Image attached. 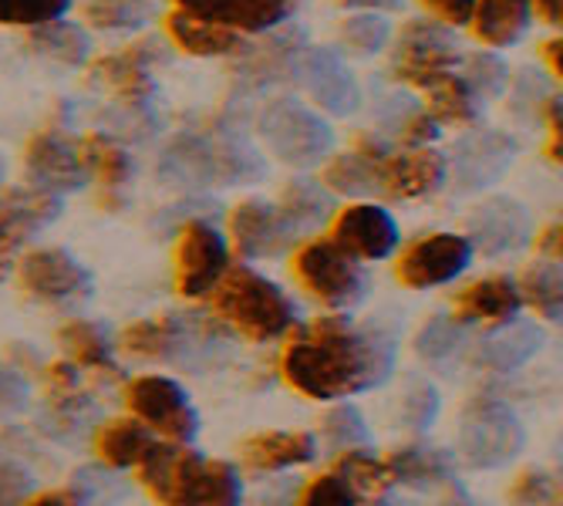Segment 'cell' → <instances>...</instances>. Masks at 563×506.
<instances>
[{
  "instance_id": "obj_3",
  "label": "cell",
  "mask_w": 563,
  "mask_h": 506,
  "mask_svg": "<svg viewBox=\"0 0 563 506\" xmlns=\"http://www.w3.org/2000/svg\"><path fill=\"white\" fill-rule=\"evenodd\" d=\"M210 300L217 318L253 344L277 341L294 328L290 297L271 277L250 267H230L210 290Z\"/></svg>"
},
{
  "instance_id": "obj_31",
  "label": "cell",
  "mask_w": 563,
  "mask_h": 506,
  "mask_svg": "<svg viewBox=\"0 0 563 506\" xmlns=\"http://www.w3.org/2000/svg\"><path fill=\"white\" fill-rule=\"evenodd\" d=\"M78 160L85 166V176H91L101 186H125L132 179L129 152L109 135L91 132V135L78 139Z\"/></svg>"
},
{
  "instance_id": "obj_52",
  "label": "cell",
  "mask_w": 563,
  "mask_h": 506,
  "mask_svg": "<svg viewBox=\"0 0 563 506\" xmlns=\"http://www.w3.org/2000/svg\"><path fill=\"white\" fill-rule=\"evenodd\" d=\"M24 506H81V496L71 490H47V493H37L34 499H27Z\"/></svg>"
},
{
  "instance_id": "obj_44",
  "label": "cell",
  "mask_w": 563,
  "mask_h": 506,
  "mask_svg": "<svg viewBox=\"0 0 563 506\" xmlns=\"http://www.w3.org/2000/svg\"><path fill=\"white\" fill-rule=\"evenodd\" d=\"M324 436L331 446H341V449H357L365 442V422L357 416L351 405H338L334 413L324 416Z\"/></svg>"
},
{
  "instance_id": "obj_26",
  "label": "cell",
  "mask_w": 563,
  "mask_h": 506,
  "mask_svg": "<svg viewBox=\"0 0 563 506\" xmlns=\"http://www.w3.org/2000/svg\"><path fill=\"white\" fill-rule=\"evenodd\" d=\"M189 331L183 328L179 318H145V321H132L122 334H119V348L132 359H145V362H166L173 354H179V348L186 344Z\"/></svg>"
},
{
  "instance_id": "obj_36",
  "label": "cell",
  "mask_w": 563,
  "mask_h": 506,
  "mask_svg": "<svg viewBox=\"0 0 563 506\" xmlns=\"http://www.w3.org/2000/svg\"><path fill=\"white\" fill-rule=\"evenodd\" d=\"M334 473L357 496H365V493H385L391 486V476H388L385 463L375 460V455H368L362 446H357V449H341V455L334 460Z\"/></svg>"
},
{
  "instance_id": "obj_2",
  "label": "cell",
  "mask_w": 563,
  "mask_h": 506,
  "mask_svg": "<svg viewBox=\"0 0 563 506\" xmlns=\"http://www.w3.org/2000/svg\"><path fill=\"white\" fill-rule=\"evenodd\" d=\"M139 483L163 506H240L243 483L223 460H202L186 442H152L142 455Z\"/></svg>"
},
{
  "instance_id": "obj_40",
  "label": "cell",
  "mask_w": 563,
  "mask_h": 506,
  "mask_svg": "<svg viewBox=\"0 0 563 506\" xmlns=\"http://www.w3.org/2000/svg\"><path fill=\"white\" fill-rule=\"evenodd\" d=\"M44 395L51 402V409L62 413V416H71L85 405V392H81V382H78V369L71 362H55L44 369Z\"/></svg>"
},
{
  "instance_id": "obj_8",
  "label": "cell",
  "mask_w": 563,
  "mask_h": 506,
  "mask_svg": "<svg viewBox=\"0 0 563 506\" xmlns=\"http://www.w3.org/2000/svg\"><path fill=\"white\" fill-rule=\"evenodd\" d=\"M459 439H463V452L470 466L489 470V466H503L506 460H514L517 449L523 446V429L503 402L483 395L466 405Z\"/></svg>"
},
{
  "instance_id": "obj_9",
  "label": "cell",
  "mask_w": 563,
  "mask_h": 506,
  "mask_svg": "<svg viewBox=\"0 0 563 506\" xmlns=\"http://www.w3.org/2000/svg\"><path fill=\"white\" fill-rule=\"evenodd\" d=\"M463 55H459L455 37L439 21H408L395 41L391 55V75L401 85L422 88L442 72L459 68Z\"/></svg>"
},
{
  "instance_id": "obj_37",
  "label": "cell",
  "mask_w": 563,
  "mask_h": 506,
  "mask_svg": "<svg viewBox=\"0 0 563 506\" xmlns=\"http://www.w3.org/2000/svg\"><path fill=\"white\" fill-rule=\"evenodd\" d=\"M148 18V0H88L85 4V21L95 31H142Z\"/></svg>"
},
{
  "instance_id": "obj_51",
  "label": "cell",
  "mask_w": 563,
  "mask_h": 506,
  "mask_svg": "<svg viewBox=\"0 0 563 506\" xmlns=\"http://www.w3.org/2000/svg\"><path fill=\"white\" fill-rule=\"evenodd\" d=\"M560 240H563L560 223L543 227V233H540V240H537V253H540L543 261H560Z\"/></svg>"
},
{
  "instance_id": "obj_50",
  "label": "cell",
  "mask_w": 563,
  "mask_h": 506,
  "mask_svg": "<svg viewBox=\"0 0 563 506\" xmlns=\"http://www.w3.org/2000/svg\"><path fill=\"white\" fill-rule=\"evenodd\" d=\"M27 490V476L18 473L14 466H0V506H14Z\"/></svg>"
},
{
  "instance_id": "obj_57",
  "label": "cell",
  "mask_w": 563,
  "mask_h": 506,
  "mask_svg": "<svg viewBox=\"0 0 563 506\" xmlns=\"http://www.w3.org/2000/svg\"><path fill=\"white\" fill-rule=\"evenodd\" d=\"M0 173H4V163H0Z\"/></svg>"
},
{
  "instance_id": "obj_14",
  "label": "cell",
  "mask_w": 563,
  "mask_h": 506,
  "mask_svg": "<svg viewBox=\"0 0 563 506\" xmlns=\"http://www.w3.org/2000/svg\"><path fill=\"white\" fill-rule=\"evenodd\" d=\"M227 230H230V246L240 257H253V261L277 257V253H284L297 240V230L277 210V202H264V199L236 202L227 217Z\"/></svg>"
},
{
  "instance_id": "obj_24",
  "label": "cell",
  "mask_w": 563,
  "mask_h": 506,
  "mask_svg": "<svg viewBox=\"0 0 563 506\" xmlns=\"http://www.w3.org/2000/svg\"><path fill=\"white\" fill-rule=\"evenodd\" d=\"M166 34L179 51H186V55H192V58H230L233 51H240V44H243L240 31L183 14V11H173L166 18Z\"/></svg>"
},
{
  "instance_id": "obj_11",
  "label": "cell",
  "mask_w": 563,
  "mask_h": 506,
  "mask_svg": "<svg viewBox=\"0 0 563 506\" xmlns=\"http://www.w3.org/2000/svg\"><path fill=\"white\" fill-rule=\"evenodd\" d=\"M294 78L303 85V91L311 95L328 116H354L362 106V88H357L354 72L338 51L318 44V47H300L294 58Z\"/></svg>"
},
{
  "instance_id": "obj_20",
  "label": "cell",
  "mask_w": 563,
  "mask_h": 506,
  "mask_svg": "<svg viewBox=\"0 0 563 506\" xmlns=\"http://www.w3.org/2000/svg\"><path fill=\"white\" fill-rule=\"evenodd\" d=\"M520 290L517 280L506 274H489L473 280L452 297V318L463 324H506L520 315Z\"/></svg>"
},
{
  "instance_id": "obj_13",
  "label": "cell",
  "mask_w": 563,
  "mask_h": 506,
  "mask_svg": "<svg viewBox=\"0 0 563 506\" xmlns=\"http://www.w3.org/2000/svg\"><path fill=\"white\" fill-rule=\"evenodd\" d=\"M351 261H385L398 246V223L385 207L375 202H351L331 220V237Z\"/></svg>"
},
{
  "instance_id": "obj_21",
  "label": "cell",
  "mask_w": 563,
  "mask_h": 506,
  "mask_svg": "<svg viewBox=\"0 0 563 506\" xmlns=\"http://www.w3.org/2000/svg\"><path fill=\"white\" fill-rule=\"evenodd\" d=\"M470 230H473V237H470L473 250L479 246L483 253L493 257V253H509V250H520L527 243L530 217L517 199L489 196L486 202H479V207L473 210Z\"/></svg>"
},
{
  "instance_id": "obj_35",
  "label": "cell",
  "mask_w": 563,
  "mask_h": 506,
  "mask_svg": "<svg viewBox=\"0 0 563 506\" xmlns=\"http://www.w3.org/2000/svg\"><path fill=\"white\" fill-rule=\"evenodd\" d=\"M520 300L530 304V308L547 318V321H560L563 311V280H560V261H540L530 264L520 280H517Z\"/></svg>"
},
{
  "instance_id": "obj_15",
  "label": "cell",
  "mask_w": 563,
  "mask_h": 506,
  "mask_svg": "<svg viewBox=\"0 0 563 506\" xmlns=\"http://www.w3.org/2000/svg\"><path fill=\"white\" fill-rule=\"evenodd\" d=\"M24 166L34 186L62 193L85 186V166L78 160V139L62 129H41L24 148Z\"/></svg>"
},
{
  "instance_id": "obj_23",
  "label": "cell",
  "mask_w": 563,
  "mask_h": 506,
  "mask_svg": "<svg viewBox=\"0 0 563 506\" xmlns=\"http://www.w3.org/2000/svg\"><path fill=\"white\" fill-rule=\"evenodd\" d=\"M318 455V442L307 432H284V429H271V432H257L240 442V460L246 470L253 473H280V470H294L311 463Z\"/></svg>"
},
{
  "instance_id": "obj_7",
  "label": "cell",
  "mask_w": 563,
  "mask_h": 506,
  "mask_svg": "<svg viewBox=\"0 0 563 506\" xmlns=\"http://www.w3.org/2000/svg\"><path fill=\"white\" fill-rule=\"evenodd\" d=\"M173 261H176V290L183 297L189 300L210 297V290L230 271V243L213 223L189 220L176 237Z\"/></svg>"
},
{
  "instance_id": "obj_29",
  "label": "cell",
  "mask_w": 563,
  "mask_h": 506,
  "mask_svg": "<svg viewBox=\"0 0 563 506\" xmlns=\"http://www.w3.org/2000/svg\"><path fill=\"white\" fill-rule=\"evenodd\" d=\"M156 442L139 419H112L95 432V455L112 470L139 466L148 446Z\"/></svg>"
},
{
  "instance_id": "obj_38",
  "label": "cell",
  "mask_w": 563,
  "mask_h": 506,
  "mask_svg": "<svg viewBox=\"0 0 563 506\" xmlns=\"http://www.w3.org/2000/svg\"><path fill=\"white\" fill-rule=\"evenodd\" d=\"M341 41L354 51V55H362V58H372V55H382L385 44L391 41V28L385 18L372 14V11H357L351 18L341 21L338 28Z\"/></svg>"
},
{
  "instance_id": "obj_25",
  "label": "cell",
  "mask_w": 563,
  "mask_h": 506,
  "mask_svg": "<svg viewBox=\"0 0 563 506\" xmlns=\"http://www.w3.org/2000/svg\"><path fill=\"white\" fill-rule=\"evenodd\" d=\"M429 101V116L439 125H473L483 116V98L470 88V81L452 72L435 75L432 81H426L419 88Z\"/></svg>"
},
{
  "instance_id": "obj_47",
  "label": "cell",
  "mask_w": 563,
  "mask_h": 506,
  "mask_svg": "<svg viewBox=\"0 0 563 506\" xmlns=\"http://www.w3.org/2000/svg\"><path fill=\"white\" fill-rule=\"evenodd\" d=\"M422 8L439 21V24H452V28H463L473 18L476 0H422Z\"/></svg>"
},
{
  "instance_id": "obj_19",
  "label": "cell",
  "mask_w": 563,
  "mask_h": 506,
  "mask_svg": "<svg viewBox=\"0 0 563 506\" xmlns=\"http://www.w3.org/2000/svg\"><path fill=\"white\" fill-rule=\"evenodd\" d=\"M517 156V145L503 132H473L452 148V173L463 189H486Z\"/></svg>"
},
{
  "instance_id": "obj_34",
  "label": "cell",
  "mask_w": 563,
  "mask_h": 506,
  "mask_svg": "<svg viewBox=\"0 0 563 506\" xmlns=\"http://www.w3.org/2000/svg\"><path fill=\"white\" fill-rule=\"evenodd\" d=\"M58 341L75 369L88 372H112V344L98 324L91 321H68L58 331Z\"/></svg>"
},
{
  "instance_id": "obj_55",
  "label": "cell",
  "mask_w": 563,
  "mask_h": 506,
  "mask_svg": "<svg viewBox=\"0 0 563 506\" xmlns=\"http://www.w3.org/2000/svg\"><path fill=\"white\" fill-rule=\"evenodd\" d=\"M338 4H344V8H357V11H368V8H388V11H395V8H401L405 0H338Z\"/></svg>"
},
{
  "instance_id": "obj_43",
  "label": "cell",
  "mask_w": 563,
  "mask_h": 506,
  "mask_svg": "<svg viewBox=\"0 0 563 506\" xmlns=\"http://www.w3.org/2000/svg\"><path fill=\"white\" fill-rule=\"evenodd\" d=\"M297 506H357V493L331 470V473H321L307 483Z\"/></svg>"
},
{
  "instance_id": "obj_30",
  "label": "cell",
  "mask_w": 563,
  "mask_h": 506,
  "mask_svg": "<svg viewBox=\"0 0 563 506\" xmlns=\"http://www.w3.org/2000/svg\"><path fill=\"white\" fill-rule=\"evenodd\" d=\"M382 463H385L391 483L398 480V483H412V486H429V483H442L452 476L449 455H442L439 449H429V446L391 449Z\"/></svg>"
},
{
  "instance_id": "obj_4",
  "label": "cell",
  "mask_w": 563,
  "mask_h": 506,
  "mask_svg": "<svg viewBox=\"0 0 563 506\" xmlns=\"http://www.w3.org/2000/svg\"><path fill=\"white\" fill-rule=\"evenodd\" d=\"M257 135L284 166H294V169L318 166L334 142L331 125L290 98H280L264 109V116L257 119Z\"/></svg>"
},
{
  "instance_id": "obj_27",
  "label": "cell",
  "mask_w": 563,
  "mask_h": 506,
  "mask_svg": "<svg viewBox=\"0 0 563 506\" xmlns=\"http://www.w3.org/2000/svg\"><path fill=\"white\" fill-rule=\"evenodd\" d=\"M543 344V334L540 328L533 324H520L517 318L514 321H506V324H496V331L489 338L479 341L476 348V362L483 369H493V372H509V369H517L523 365L530 354Z\"/></svg>"
},
{
  "instance_id": "obj_49",
  "label": "cell",
  "mask_w": 563,
  "mask_h": 506,
  "mask_svg": "<svg viewBox=\"0 0 563 506\" xmlns=\"http://www.w3.org/2000/svg\"><path fill=\"white\" fill-rule=\"evenodd\" d=\"M27 402V385L18 372L0 369V413H14Z\"/></svg>"
},
{
  "instance_id": "obj_10",
  "label": "cell",
  "mask_w": 563,
  "mask_h": 506,
  "mask_svg": "<svg viewBox=\"0 0 563 506\" xmlns=\"http://www.w3.org/2000/svg\"><path fill=\"white\" fill-rule=\"evenodd\" d=\"M473 261L470 237L459 233H429L401 250L395 261V277L408 290H432L455 280Z\"/></svg>"
},
{
  "instance_id": "obj_54",
  "label": "cell",
  "mask_w": 563,
  "mask_h": 506,
  "mask_svg": "<svg viewBox=\"0 0 563 506\" xmlns=\"http://www.w3.org/2000/svg\"><path fill=\"white\" fill-rule=\"evenodd\" d=\"M530 4L537 8L540 21L550 24V28H560L563 24V0H530Z\"/></svg>"
},
{
  "instance_id": "obj_33",
  "label": "cell",
  "mask_w": 563,
  "mask_h": 506,
  "mask_svg": "<svg viewBox=\"0 0 563 506\" xmlns=\"http://www.w3.org/2000/svg\"><path fill=\"white\" fill-rule=\"evenodd\" d=\"M277 210L300 233V230H311V227L324 223L334 213V199L324 186H318L311 179H294L284 186V193L277 199Z\"/></svg>"
},
{
  "instance_id": "obj_16",
  "label": "cell",
  "mask_w": 563,
  "mask_h": 506,
  "mask_svg": "<svg viewBox=\"0 0 563 506\" xmlns=\"http://www.w3.org/2000/svg\"><path fill=\"white\" fill-rule=\"evenodd\" d=\"M449 160L432 145L388 152L378 163V193L391 199H422L445 183Z\"/></svg>"
},
{
  "instance_id": "obj_6",
  "label": "cell",
  "mask_w": 563,
  "mask_h": 506,
  "mask_svg": "<svg viewBox=\"0 0 563 506\" xmlns=\"http://www.w3.org/2000/svg\"><path fill=\"white\" fill-rule=\"evenodd\" d=\"M125 402L132 416L148 429L159 432L169 442H192L199 432V416L192 409L189 395L179 382L166 375H139L125 388Z\"/></svg>"
},
{
  "instance_id": "obj_22",
  "label": "cell",
  "mask_w": 563,
  "mask_h": 506,
  "mask_svg": "<svg viewBox=\"0 0 563 506\" xmlns=\"http://www.w3.org/2000/svg\"><path fill=\"white\" fill-rule=\"evenodd\" d=\"M388 142L375 135H357L351 152H341L324 166V186L341 196H375L378 193V163L388 156Z\"/></svg>"
},
{
  "instance_id": "obj_39",
  "label": "cell",
  "mask_w": 563,
  "mask_h": 506,
  "mask_svg": "<svg viewBox=\"0 0 563 506\" xmlns=\"http://www.w3.org/2000/svg\"><path fill=\"white\" fill-rule=\"evenodd\" d=\"M463 344H466V324L459 321V318H442V315L432 318L419 331V338H416V351L422 354L426 362H432V365L449 362Z\"/></svg>"
},
{
  "instance_id": "obj_5",
  "label": "cell",
  "mask_w": 563,
  "mask_h": 506,
  "mask_svg": "<svg viewBox=\"0 0 563 506\" xmlns=\"http://www.w3.org/2000/svg\"><path fill=\"white\" fill-rule=\"evenodd\" d=\"M290 271L297 284L331 311H344L365 297V277L357 271V261H351L331 240L300 243L294 250Z\"/></svg>"
},
{
  "instance_id": "obj_42",
  "label": "cell",
  "mask_w": 563,
  "mask_h": 506,
  "mask_svg": "<svg viewBox=\"0 0 563 506\" xmlns=\"http://www.w3.org/2000/svg\"><path fill=\"white\" fill-rule=\"evenodd\" d=\"M459 65H463V78L479 98H496L509 88V68L496 55H470Z\"/></svg>"
},
{
  "instance_id": "obj_48",
  "label": "cell",
  "mask_w": 563,
  "mask_h": 506,
  "mask_svg": "<svg viewBox=\"0 0 563 506\" xmlns=\"http://www.w3.org/2000/svg\"><path fill=\"white\" fill-rule=\"evenodd\" d=\"M543 116H547V156L553 166H560V148H563V112H560V95L543 98Z\"/></svg>"
},
{
  "instance_id": "obj_53",
  "label": "cell",
  "mask_w": 563,
  "mask_h": 506,
  "mask_svg": "<svg viewBox=\"0 0 563 506\" xmlns=\"http://www.w3.org/2000/svg\"><path fill=\"white\" fill-rule=\"evenodd\" d=\"M540 55H543V65L550 68V75L560 81V75H563V65H560V55H563V41H560V37H550V41H543Z\"/></svg>"
},
{
  "instance_id": "obj_32",
  "label": "cell",
  "mask_w": 563,
  "mask_h": 506,
  "mask_svg": "<svg viewBox=\"0 0 563 506\" xmlns=\"http://www.w3.org/2000/svg\"><path fill=\"white\" fill-rule=\"evenodd\" d=\"M27 44H31V51H37V55L51 58L55 65H65V68H78L88 62V34L62 18L31 28Z\"/></svg>"
},
{
  "instance_id": "obj_12",
  "label": "cell",
  "mask_w": 563,
  "mask_h": 506,
  "mask_svg": "<svg viewBox=\"0 0 563 506\" xmlns=\"http://www.w3.org/2000/svg\"><path fill=\"white\" fill-rule=\"evenodd\" d=\"M18 284L34 300L65 304V300H78L91 290V274L71 257V253H65L58 246H41L21 257Z\"/></svg>"
},
{
  "instance_id": "obj_56",
  "label": "cell",
  "mask_w": 563,
  "mask_h": 506,
  "mask_svg": "<svg viewBox=\"0 0 563 506\" xmlns=\"http://www.w3.org/2000/svg\"><path fill=\"white\" fill-rule=\"evenodd\" d=\"M439 506H479V503H476V499H470L466 493L452 490V493H449V496H445V499H442Z\"/></svg>"
},
{
  "instance_id": "obj_45",
  "label": "cell",
  "mask_w": 563,
  "mask_h": 506,
  "mask_svg": "<svg viewBox=\"0 0 563 506\" xmlns=\"http://www.w3.org/2000/svg\"><path fill=\"white\" fill-rule=\"evenodd\" d=\"M435 135H439V122L429 116V109H419V106H408L405 116L398 119V129H395L398 145H405V148L429 145Z\"/></svg>"
},
{
  "instance_id": "obj_17",
  "label": "cell",
  "mask_w": 563,
  "mask_h": 506,
  "mask_svg": "<svg viewBox=\"0 0 563 506\" xmlns=\"http://www.w3.org/2000/svg\"><path fill=\"white\" fill-rule=\"evenodd\" d=\"M176 11L233 28L240 34H264L280 28L300 0H173Z\"/></svg>"
},
{
  "instance_id": "obj_46",
  "label": "cell",
  "mask_w": 563,
  "mask_h": 506,
  "mask_svg": "<svg viewBox=\"0 0 563 506\" xmlns=\"http://www.w3.org/2000/svg\"><path fill=\"white\" fill-rule=\"evenodd\" d=\"M556 483L540 470H527L514 486V506H556Z\"/></svg>"
},
{
  "instance_id": "obj_1",
  "label": "cell",
  "mask_w": 563,
  "mask_h": 506,
  "mask_svg": "<svg viewBox=\"0 0 563 506\" xmlns=\"http://www.w3.org/2000/svg\"><path fill=\"white\" fill-rule=\"evenodd\" d=\"M391 365L395 344L388 331L351 324L341 315L297 328L280 354L284 382L314 402H338L368 392L391 375Z\"/></svg>"
},
{
  "instance_id": "obj_18",
  "label": "cell",
  "mask_w": 563,
  "mask_h": 506,
  "mask_svg": "<svg viewBox=\"0 0 563 506\" xmlns=\"http://www.w3.org/2000/svg\"><path fill=\"white\" fill-rule=\"evenodd\" d=\"M152 58H159V47L156 41H142V44H132L119 55H109V58H98L88 72L91 81H98L101 88H109L122 106L135 109V106H145L148 95H152Z\"/></svg>"
},
{
  "instance_id": "obj_28",
  "label": "cell",
  "mask_w": 563,
  "mask_h": 506,
  "mask_svg": "<svg viewBox=\"0 0 563 506\" xmlns=\"http://www.w3.org/2000/svg\"><path fill=\"white\" fill-rule=\"evenodd\" d=\"M470 24L483 44L509 47L523 37L530 24V0H476Z\"/></svg>"
},
{
  "instance_id": "obj_41",
  "label": "cell",
  "mask_w": 563,
  "mask_h": 506,
  "mask_svg": "<svg viewBox=\"0 0 563 506\" xmlns=\"http://www.w3.org/2000/svg\"><path fill=\"white\" fill-rule=\"evenodd\" d=\"M71 0H0V24L4 28H37L65 18Z\"/></svg>"
}]
</instances>
